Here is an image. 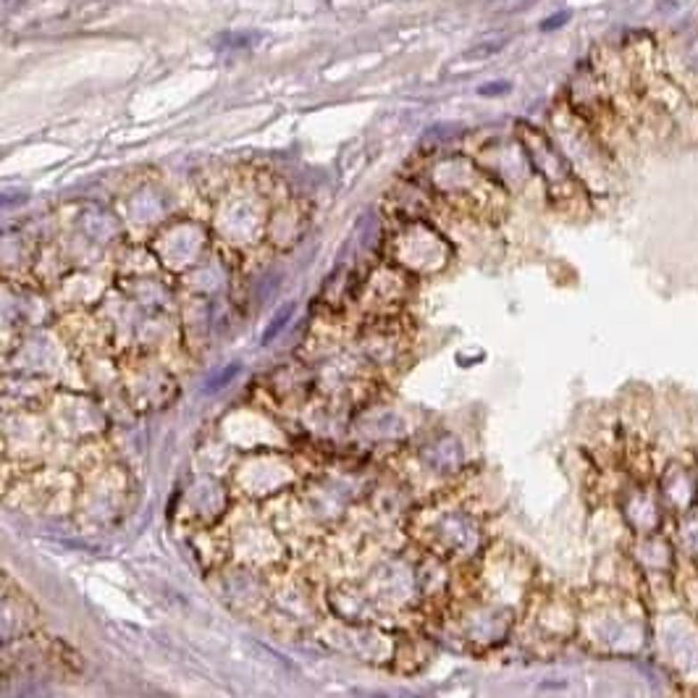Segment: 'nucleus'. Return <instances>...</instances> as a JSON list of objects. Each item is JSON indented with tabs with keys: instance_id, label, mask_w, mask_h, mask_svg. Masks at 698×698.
I'll return each instance as SVG.
<instances>
[{
	"instance_id": "1",
	"label": "nucleus",
	"mask_w": 698,
	"mask_h": 698,
	"mask_svg": "<svg viewBox=\"0 0 698 698\" xmlns=\"http://www.w3.org/2000/svg\"><path fill=\"white\" fill-rule=\"evenodd\" d=\"M289 316H292V308H283V310H281V313H279V318H276V321H274V326H271V328H268V331H266V336H263V344H268V341H271V339H274V336H276V333H279L281 328L286 326V321H289Z\"/></svg>"
}]
</instances>
